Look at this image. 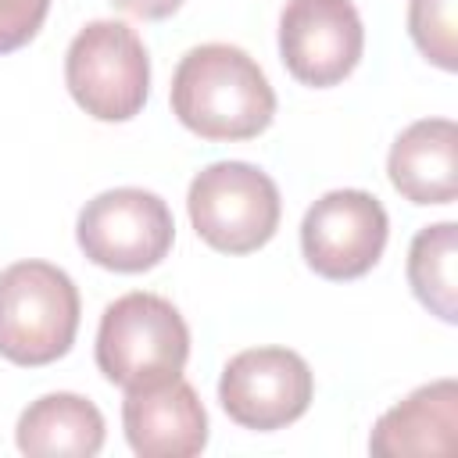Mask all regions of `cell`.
Masks as SVG:
<instances>
[{
	"label": "cell",
	"instance_id": "cell-13",
	"mask_svg": "<svg viewBox=\"0 0 458 458\" xmlns=\"http://www.w3.org/2000/svg\"><path fill=\"white\" fill-rule=\"evenodd\" d=\"M14 444L36 458H93L104 447V415L89 397L57 390L18 415Z\"/></svg>",
	"mask_w": 458,
	"mask_h": 458
},
{
	"label": "cell",
	"instance_id": "cell-12",
	"mask_svg": "<svg viewBox=\"0 0 458 458\" xmlns=\"http://www.w3.org/2000/svg\"><path fill=\"white\" fill-rule=\"evenodd\" d=\"M386 175L411 204H451L458 193V125L419 118L390 147Z\"/></svg>",
	"mask_w": 458,
	"mask_h": 458
},
{
	"label": "cell",
	"instance_id": "cell-5",
	"mask_svg": "<svg viewBox=\"0 0 458 458\" xmlns=\"http://www.w3.org/2000/svg\"><path fill=\"white\" fill-rule=\"evenodd\" d=\"M186 208L197 236L222 254H250L265 247L283 215L272 175L247 161H215L200 168L190 182Z\"/></svg>",
	"mask_w": 458,
	"mask_h": 458
},
{
	"label": "cell",
	"instance_id": "cell-11",
	"mask_svg": "<svg viewBox=\"0 0 458 458\" xmlns=\"http://www.w3.org/2000/svg\"><path fill=\"white\" fill-rule=\"evenodd\" d=\"M458 437V383L437 379L411 390L390 411L379 415L369 437L376 458H422L451 454Z\"/></svg>",
	"mask_w": 458,
	"mask_h": 458
},
{
	"label": "cell",
	"instance_id": "cell-7",
	"mask_svg": "<svg viewBox=\"0 0 458 458\" xmlns=\"http://www.w3.org/2000/svg\"><path fill=\"white\" fill-rule=\"evenodd\" d=\"M315 394V376L297 351L250 347L225 361L218 401L225 415L254 433H272L297 422Z\"/></svg>",
	"mask_w": 458,
	"mask_h": 458
},
{
	"label": "cell",
	"instance_id": "cell-2",
	"mask_svg": "<svg viewBox=\"0 0 458 458\" xmlns=\"http://www.w3.org/2000/svg\"><path fill=\"white\" fill-rule=\"evenodd\" d=\"M190 358V329L179 308L157 293L132 290L111 301L97 329V369L122 390L165 383Z\"/></svg>",
	"mask_w": 458,
	"mask_h": 458
},
{
	"label": "cell",
	"instance_id": "cell-1",
	"mask_svg": "<svg viewBox=\"0 0 458 458\" xmlns=\"http://www.w3.org/2000/svg\"><path fill=\"white\" fill-rule=\"evenodd\" d=\"M172 111L200 140L236 143L272 125L276 93L247 50L204 43L186 50L172 75Z\"/></svg>",
	"mask_w": 458,
	"mask_h": 458
},
{
	"label": "cell",
	"instance_id": "cell-16",
	"mask_svg": "<svg viewBox=\"0 0 458 458\" xmlns=\"http://www.w3.org/2000/svg\"><path fill=\"white\" fill-rule=\"evenodd\" d=\"M50 0H0V54L25 47L47 21Z\"/></svg>",
	"mask_w": 458,
	"mask_h": 458
},
{
	"label": "cell",
	"instance_id": "cell-8",
	"mask_svg": "<svg viewBox=\"0 0 458 458\" xmlns=\"http://www.w3.org/2000/svg\"><path fill=\"white\" fill-rule=\"evenodd\" d=\"M390 233L386 208L365 190H329L301 222V250L322 279H358L383 258Z\"/></svg>",
	"mask_w": 458,
	"mask_h": 458
},
{
	"label": "cell",
	"instance_id": "cell-10",
	"mask_svg": "<svg viewBox=\"0 0 458 458\" xmlns=\"http://www.w3.org/2000/svg\"><path fill=\"white\" fill-rule=\"evenodd\" d=\"M122 426L129 447L143 458H193L208 447V411L182 376L125 390Z\"/></svg>",
	"mask_w": 458,
	"mask_h": 458
},
{
	"label": "cell",
	"instance_id": "cell-4",
	"mask_svg": "<svg viewBox=\"0 0 458 458\" xmlns=\"http://www.w3.org/2000/svg\"><path fill=\"white\" fill-rule=\"evenodd\" d=\"M64 82L72 100L97 122H129L150 93V57L125 21H89L64 54Z\"/></svg>",
	"mask_w": 458,
	"mask_h": 458
},
{
	"label": "cell",
	"instance_id": "cell-17",
	"mask_svg": "<svg viewBox=\"0 0 458 458\" xmlns=\"http://www.w3.org/2000/svg\"><path fill=\"white\" fill-rule=\"evenodd\" d=\"M111 4L132 18H143V21H161L182 7V0H111Z\"/></svg>",
	"mask_w": 458,
	"mask_h": 458
},
{
	"label": "cell",
	"instance_id": "cell-3",
	"mask_svg": "<svg viewBox=\"0 0 458 458\" xmlns=\"http://www.w3.org/2000/svg\"><path fill=\"white\" fill-rule=\"evenodd\" d=\"M79 290L50 261H14L0 272V354L39 369L64 358L79 333Z\"/></svg>",
	"mask_w": 458,
	"mask_h": 458
},
{
	"label": "cell",
	"instance_id": "cell-6",
	"mask_svg": "<svg viewBox=\"0 0 458 458\" xmlns=\"http://www.w3.org/2000/svg\"><path fill=\"white\" fill-rule=\"evenodd\" d=\"M75 240L107 272H147L161 265L175 240L168 204L140 186L104 190L79 211Z\"/></svg>",
	"mask_w": 458,
	"mask_h": 458
},
{
	"label": "cell",
	"instance_id": "cell-9",
	"mask_svg": "<svg viewBox=\"0 0 458 458\" xmlns=\"http://www.w3.org/2000/svg\"><path fill=\"white\" fill-rule=\"evenodd\" d=\"M365 50V29L351 0H286L279 14V57L315 89L344 82Z\"/></svg>",
	"mask_w": 458,
	"mask_h": 458
},
{
	"label": "cell",
	"instance_id": "cell-15",
	"mask_svg": "<svg viewBox=\"0 0 458 458\" xmlns=\"http://www.w3.org/2000/svg\"><path fill=\"white\" fill-rule=\"evenodd\" d=\"M458 0H408V32L419 54L444 68H458Z\"/></svg>",
	"mask_w": 458,
	"mask_h": 458
},
{
	"label": "cell",
	"instance_id": "cell-14",
	"mask_svg": "<svg viewBox=\"0 0 458 458\" xmlns=\"http://www.w3.org/2000/svg\"><path fill=\"white\" fill-rule=\"evenodd\" d=\"M458 225L437 222L415 233L408 247V286L440 322H458Z\"/></svg>",
	"mask_w": 458,
	"mask_h": 458
}]
</instances>
